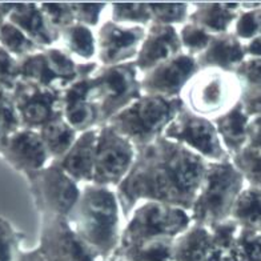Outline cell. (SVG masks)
<instances>
[{"label": "cell", "mask_w": 261, "mask_h": 261, "mask_svg": "<svg viewBox=\"0 0 261 261\" xmlns=\"http://www.w3.org/2000/svg\"><path fill=\"white\" fill-rule=\"evenodd\" d=\"M19 80H20V75H19L17 59L0 45V84L8 92H11Z\"/></svg>", "instance_id": "obj_41"}, {"label": "cell", "mask_w": 261, "mask_h": 261, "mask_svg": "<svg viewBox=\"0 0 261 261\" xmlns=\"http://www.w3.org/2000/svg\"><path fill=\"white\" fill-rule=\"evenodd\" d=\"M151 11L152 24L173 25L186 24L192 11L191 3H148Z\"/></svg>", "instance_id": "obj_32"}, {"label": "cell", "mask_w": 261, "mask_h": 261, "mask_svg": "<svg viewBox=\"0 0 261 261\" xmlns=\"http://www.w3.org/2000/svg\"><path fill=\"white\" fill-rule=\"evenodd\" d=\"M111 20L117 24L139 25L144 28H148L152 24L149 6L144 2L111 3Z\"/></svg>", "instance_id": "obj_31"}, {"label": "cell", "mask_w": 261, "mask_h": 261, "mask_svg": "<svg viewBox=\"0 0 261 261\" xmlns=\"http://www.w3.org/2000/svg\"><path fill=\"white\" fill-rule=\"evenodd\" d=\"M24 177L40 216L54 215L68 217L82 195V186L54 162Z\"/></svg>", "instance_id": "obj_8"}, {"label": "cell", "mask_w": 261, "mask_h": 261, "mask_svg": "<svg viewBox=\"0 0 261 261\" xmlns=\"http://www.w3.org/2000/svg\"><path fill=\"white\" fill-rule=\"evenodd\" d=\"M21 239L20 232L7 219L0 216V261H15L21 249Z\"/></svg>", "instance_id": "obj_38"}, {"label": "cell", "mask_w": 261, "mask_h": 261, "mask_svg": "<svg viewBox=\"0 0 261 261\" xmlns=\"http://www.w3.org/2000/svg\"><path fill=\"white\" fill-rule=\"evenodd\" d=\"M175 240L148 241L130 247L117 248L111 261H173Z\"/></svg>", "instance_id": "obj_29"}, {"label": "cell", "mask_w": 261, "mask_h": 261, "mask_svg": "<svg viewBox=\"0 0 261 261\" xmlns=\"http://www.w3.org/2000/svg\"><path fill=\"white\" fill-rule=\"evenodd\" d=\"M49 24L60 34L62 30L75 23L71 2H43L39 3Z\"/></svg>", "instance_id": "obj_37"}, {"label": "cell", "mask_w": 261, "mask_h": 261, "mask_svg": "<svg viewBox=\"0 0 261 261\" xmlns=\"http://www.w3.org/2000/svg\"><path fill=\"white\" fill-rule=\"evenodd\" d=\"M192 4V11L188 21L204 28L212 35L230 32L239 12L241 3H220V2H197Z\"/></svg>", "instance_id": "obj_21"}, {"label": "cell", "mask_w": 261, "mask_h": 261, "mask_svg": "<svg viewBox=\"0 0 261 261\" xmlns=\"http://www.w3.org/2000/svg\"><path fill=\"white\" fill-rule=\"evenodd\" d=\"M0 19H7L41 48L54 47L60 35L44 16L39 3H0Z\"/></svg>", "instance_id": "obj_16"}, {"label": "cell", "mask_w": 261, "mask_h": 261, "mask_svg": "<svg viewBox=\"0 0 261 261\" xmlns=\"http://www.w3.org/2000/svg\"><path fill=\"white\" fill-rule=\"evenodd\" d=\"M230 219L240 227L261 232V188L247 184L237 196Z\"/></svg>", "instance_id": "obj_27"}, {"label": "cell", "mask_w": 261, "mask_h": 261, "mask_svg": "<svg viewBox=\"0 0 261 261\" xmlns=\"http://www.w3.org/2000/svg\"><path fill=\"white\" fill-rule=\"evenodd\" d=\"M245 58V43L236 38V35L230 31L215 35L208 48L196 56V60L200 69L215 68L225 72H234Z\"/></svg>", "instance_id": "obj_20"}, {"label": "cell", "mask_w": 261, "mask_h": 261, "mask_svg": "<svg viewBox=\"0 0 261 261\" xmlns=\"http://www.w3.org/2000/svg\"><path fill=\"white\" fill-rule=\"evenodd\" d=\"M240 103L243 104V108L247 112L249 117H256L261 115V91L260 92L248 93V95H241Z\"/></svg>", "instance_id": "obj_43"}, {"label": "cell", "mask_w": 261, "mask_h": 261, "mask_svg": "<svg viewBox=\"0 0 261 261\" xmlns=\"http://www.w3.org/2000/svg\"><path fill=\"white\" fill-rule=\"evenodd\" d=\"M140 77L135 62L99 65L91 75L90 96L99 108L101 125L143 95Z\"/></svg>", "instance_id": "obj_6"}, {"label": "cell", "mask_w": 261, "mask_h": 261, "mask_svg": "<svg viewBox=\"0 0 261 261\" xmlns=\"http://www.w3.org/2000/svg\"><path fill=\"white\" fill-rule=\"evenodd\" d=\"M15 261H47L44 256L39 251V248H34V249H20L19 253L16 254Z\"/></svg>", "instance_id": "obj_45"}, {"label": "cell", "mask_w": 261, "mask_h": 261, "mask_svg": "<svg viewBox=\"0 0 261 261\" xmlns=\"http://www.w3.org/2000/svg\"><path fill=\"white\" fill-rule=\"evenodd\" d=\"M0 45L16 59L44 49L7 19H0Z\"/></svg>", "instance_id": "obj_30"}, {"label": "cell", "mask_w": 261, "mask_h": 261, "mask_svg": "<svg viewBox=\"0 0 261 261\" xmlns=\"http://www.w3.org/2000/svg\"><path fill=\"white\" fill-rule=\"evenodd\" d=\"M232 32L243 43L261 36V3L254 8H241L232 27Z\"/></svg>", "instance_id": "obj_35"}, {"label": "cell", "mask_w": 261, "mask_h": 261, "mask_svg": "<svg viewBox=\"0 0 261 261\" xmlns=\"http://www.w3.org/2000/svg\"><path fill=\"white\" fill-rule=\"evenodd\" d=\"M97 134L99 127L79 134L71 149L62 159L54 162L80 186L92 184L93 181Z\"/></svg>", "instance_id": "obj_19"}, {"label": "cell", "mask_w": 261, "mask_h": 261, "mask_svg": "<svg viewBox=\"0 0 261 261\" xmlns=\"http://www.w3.org/2000/svg\"><path fill=\"white\" fill-rule=\"evenodd\" d=\"M38 248L47 261H101L64 216H40Z\"/></svg>", "instance_id": "obj_11"}, {"label": "cell", "mask_w": 261, "mask_h": 261, "mask_svg": "<svg viewBox=\"0 0 261 261\" xmlns=\"http://www.w3.org/2000/svg\"><path fill=\"white\" fill-rule=\"evenodd\" d=\"M90 77L77 80L62 92V116L79 134L101 125L99 108L90 96Z\"/></svg>", "instance_id": "obj_18"}, {"label": "cell", "mask_w": 261, "mask_h": 261, "mask_svg": "<svg viewBox=\"0 0 261 261\" xmlns=\"http://www.w3.org/2000/svg\"><path fill=\"white\" fill-rule=\"evenodd\" d=\"M136 159V147L114 128L99 127L92 184L116 189L129 173Z\"/></svg>", "instance_id": "obj_10"}, {"label": "cell", "mask_w": 261, "mask_h": 261, "mask_svg": "<svg viewBox=\"0 0 261 261\" xmlns=\"http://www.w3.org/2000/svg\"><path fill=\"white\" fill-rule=\"evenodd\" d=\"M164 138L184 145L205 162H227L229 153L224 148L217 129L211 119L193 114L187 108H181L175 120L165 129Z\"/></svg>", "instance_id": "obj_9"}, {"label": "cell", "mask_w": 261, "mask_h": 261, "mask_svg": "<svg viewBox=\"0 0 261 261\" xmlns=\"http://www.w3.org/2000/svg\"><path fill=\"white\" fill-rule=\"evenodd\" d=\"M237 243L244 261H261V232L240 227Z\"/></svg>", "instance_id": "obj_39"}, {"label": "cell", "mask_w": 261, "mask_h": 261, "mask_svg": "<svg viewBox=\"0 0 261 261\" xmlns=\"http://www.w3.org/2000/svg\"><path fill=\"white\" fill-rule=\"evenodd\" d=\"M8 99H11V92H8V91L0 84V101H4V100Z\"/></svg>", "instance_id": "obj_47"}, {"label": "cell", "mask_w": 261, "mask_h": 261, "mask_svg": "<svg viewBox=\"0 0 261 261\" xmlns=\"http://www.w3.org/2000/svg\"><path fill=\"white\" fill-rule=\"evenodd\" d=\"M245 52H247V56L261 58V36L245 43Z\"/></svg>", "instance_id": "obj_46"}, {"label": "cell", "mask_w": 261, "mask_h": 261, "mask_svg": "<svg viewBox=\"0 0 261 261\" xmlns=\"http://www.w3.org/2000/svg\"><path fill=\"white\" fill-rule=\"evenodd\" d=\"M256 151L261 152V115L252 117L248 125V144Z\"/></svg>", "instance_id": "obj_44"}, {"label": "cell", "mask_w": 261, "mask_h": 261, "mask_svg": "<svg viewBox=\"0 0 261 261\" xmlns=\"http://www.w3.org/2000/svg\"><path fill=\"white\" fill-rule=\"evenodd\" d=\"M212 121L230 159L247 147L248 125L251 117L248 116L240 101Z\"/></svg>", "instance_id": "obj_22"}, {"label": "cell", "mask_w": 261, "mask_h": 261, "mask_svg": "<svg viewBox=\"0 0 261 261\" xmlns=\"http://www.w3.org/2000/svg\"><path fill=\"white\" fill-rule=\"evenodd\" d=\"M240 225L232 219L211 227L213 236L212 261H244L237 243Z\"/></svg>", "instance_id": "obj_28"}, {"label": "cell", "mask_w": 261, "mask_h": 261, "mask_svg": "<svg viewBox=\"0 0 261 261\" xmlns=\"http://www.w3.org/2000/svg\"><path fill=\"white\" fill-rule=\"evenodd\" d=\"M20 127V120L16 114L12 99L0 101V147L11 132H14Z\"/></svg>", "instance_id": "obj_42"}, {"label": "cell", "mask_w": 261, "mask_h": 261, "mask_svg": "<svg viewBox=\"0 0 261 261\" xmlns=\"http://www.w3.org/2000/svg\"><path fill=\"white\" fill-rule=\"evenodd\" d=\"M179 36L182 52L196 58L208 48L215 35L206 32L204 28L193 24L191 21H187L186 24L179 28Z\"/></svg>", "instance_id": "obj_34"}, {"label": "cell", "mask_w": 261, "mask_h": 261, "mask_svg": "<svg viewBox=\"0 0 261 261\" xmlns=\"http://www.w3.org/2000/svg\"><path fill=\"white\" fill-rule=\"evenodd\" d=\"M206 163L164 136L136 148L134 167L116 188L123 217L128 220L143 201H159L189 212L203 182Z\"/></svg>", "instance_id": "obj_1"}, {"label": "cell", "mask_w": 261, "mask_h": 261, "mask_svg": "<svg viewBox=\"0 0 261 261\" xmlns=\"http://www.w3.org/2000/svg\"><path fill=\"white\" fill-rule=\"evenodd\" d=\"M189 212L159 201H143L124 224L119 248L158 240H175L191 225Z\"/></svg>", "instance_id": "obj_5"}, {"label": "cell", "mask_w": 261, "mask_h": 261, "mask_svg": "<svg viewBox=\"0 0 261 261\" xmlns=\"http://www.w3.org/2000/svg\"><path fill=\"white\" fill-rule=\"evenodd\" d=\"M0 156L23 176L40 171L51 163L38 130L23 127L11 132L6 138L0 147Z\"/></svg>", "instance_id": "obj_15"}, {"label": "cell", "mask_w": 261, "mask_h": 261, "mask_svg": "<svg viewBox=\"0 0 261 261\" xmlns=\"http://www.w3.org/2000/svg\"><path fill=\"white\" fill-rule=\"evenodd\" d=\"M245 186L244 176L232 160L206 163L203 182L189 211L191 223L211 228L230 219L234 201Z\"/></svg>", "instance_id": "obj_3"}, {"label": "cell", "mask_w": 261, "mask_h": 261, "mask_svg": "<svg viewBox=\"0 0 261 261\" xmlns=\"http://www.w3.org/2000/svg\"><path fill=\"white\" fill-rule=\"evenodd\" d=\"M147 28L104 21L96 34L97 62L100 65H117L135 62L145 38Z\"/></svg>", "instance_id": "obj_14"}, {"label": "cell", "mask_w": 261, "mask_h": 261, "mask_svg": "<svg viewBox=\"0 0 261 261\" xmlns=\"http://www.w3.org/2000/svg\"><path fill=\"white\" fill-rule=\"evenodd\" d=\"M248 186L261 188V152L251 147H245L230 159Z\"/></svg>", "instance_id": "obj_33"}, {"label": "cell", "mask_w": 261, "mask_h": 261, "mask_svg": "<svg viewBox=\"0 0 261 261\" xmlns=\"http://www.w3.org/2000/svg\"><path fill=\"white\" fill-rule=\"evenodd\" d=\"M38 132L44 143L51 162L62 159L75 144L76 139L79 138V132L71 127L63 116L56 117L43 125Z\"/></svg>", "instance_id": "obj_26"}, {"label": "cell", "mask_w": 261, "mask_h": 261, "mask_svg": "<svg viewBox=\"0 0 261 261\" xmlns=\"http://www.w3.org/2000/svg\"><path fill=\"white\" fill-rule=\"evenodd\" d=\"M121 217L116 189L86 184L67 219L100 260L111 261L120 245L124 228Z\"/></svg>", "instance_id": "obj_2"}, {"label": "cell", "mask_w": 261, "mask_h": 261, "mask_svg": "<svg viewBox=\"0 0 261 261\" xmlns=\"http://www.w3.org/2000/svg\"><path fill=\"white\" fill-rule=\"evenodd\" d=\"M182 107L181 97L169 99L143 93L107 124L139 148L163 136Z\"/></svg>", "instance_id": "obj_4"}, {"label": "cell", "mask_w": 261, "mask_h": 261, "mask_svg": "<svg viewBox=\"0 0 261 261\" xmlns=\"http://www.w3.org/2000/svg\"><path fill=\"white\" fill-rule=\"evenodd\" d=\"M11 99L23 128L39 130L62 116V92L47 87L19 80L11 91Z\"/></svg>", "instance_id": "obj_12"}, {"label": "cell", "mask_w": 261, "mask_h": 261, "mask_svg": "<svg viewBox=\"0 0 261 261\" xmlns=\"http://www.w3.org/2000/svg\"><path fill=\"white\" fill-rule=\"evenodd\" d=\"M241 86V95L261 91V58L247 56L234 71Z\"/></svg>", "instance_id": "obj_36"}, {"label": "cell", "mask_w": 261, "mask_h": 261, "mask_svg": "<svg viewBox=\"0 0 261 261\" xmlns=\"http://www.w3.org/2000/svg\"><path fill=\"white\" fill-rule=\"evenodd\" d=\"M181 52L179 28L173 25L151 24L147 28L135 65L140 75H144L158 64Z\"/></svg>", "instance_id": "obj_17"}, {"label": "cell", "mask_w": 261, "mask_h": 261, "mask_svg": "<svg viewBox=\"0 0 261 261\" xmlns=\"http://www.w3.org/2000/svg\"><path fill=\"white\" fill-rule=\"evenodd\" d=\"M199 71L195 56L181 52L141 75V92L169 99L181 97L182 91Z\"/></svg>", "instance_id": "obj_13"}, {"label": "cell", "mask_w": 261, "mask_h": 261, "mask_svg": "<svg viewBox=\"0 0 261 261\" xmlns=\"http://www.w3.org/2000/svg\"><path fill=\"white\" fill-rule=\"evenodd\" d=\"M59 41L69 55L80 63L93 62L97 54L96 34L92 28L84 24L73 23L60 31Z\"/></svg>", "instance_id": "obj_25"}, {"label": "cell", "mask_w": 261, "mask_h": 261, "mask_svg": "<svg viewBox=\"0 0 261 261\" xmlns=\"http://www.w3.org/2000/svg\"><path fill=\"white\" fill-rule=\"evenodd\" d=\"M71 7L75 16V23L84 24L93 28L99 24L100 17L108 4L107 3H82V2H71Z\"/></svg>", "instance_id": "obj_40"}, {"label": "cell", "mask_w": 261, "mask_h": 261, "mask_svg": "<svg viewBox=\"0 0 261 261\" xmlns=\"http://www.w3.org/2000/svg\"><path fill=\"white\" fill-rule=\"evenodd\" d=\"M19 62V75L20 80L31 82L39 86L47 87L51 90L63 92L65 90L64 83L59 77L52 67L51 62L45 55L44 49L35 52L24 58L17 59Z\"/></svg>", "instance_id": "obj_24"}, {"label": "cell", "mask_w": 261, "mask_h": 261, "mask_svg": "<svg viewBox=\"0 0 261 261\" xmlns=\"http://www.w3.org/2000/svg\"><path fill=\"white\" fill-rule=\"evenodd\" d=\"M241 86L233 72L220 69H200L186 90L181 99L193 114L216 119L240 101Z\"/></svg>", "instance_id": "obj_7"}, {"label": "cell", "mask_w": 261, "mask_h": 261, "mask_svg": "<svg viewBox=\"0 0 261 261\" xmlns=\"http://www.w3.org/2000/svg\"><path fill=\"white\" fill-rule=\"evenodd\" d=\"M213 236L211 228L191 224L173 243V261H212Z\"/></svg>", "instance_id": "obj_23"}]
</instances>
